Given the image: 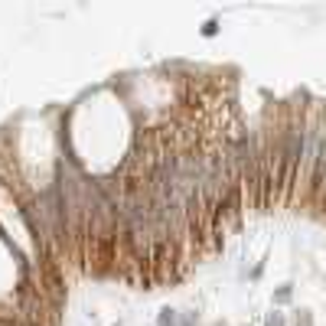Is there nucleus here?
<instances>
[{
  "label": "nucleus",
  "instance_id": "obj_3",
  "mask_svg": "<svg viewBox=\"0 0 326 326\" xmlns=\"http://www.w3.org/2000/svg\"><path fill=\"white\" fill-rule=\"evenodd\" d=\"M196 323V313H180V326H192Z\"/></svg>",
  "mask_w": 326,
  "mask_h": 326
},
{
  "label": "nucleus",
  "instance_id": "obj_2",
  "mask_svg": "<svg viewBox=\"0 0 326 326\" xmlns=\"http://www.w3.org/2000/svg\"><path fill=\"white\" fill-rule=\"evenodd\" d=\"M219 33V20H206V26H202V36H215Z\"/></svg>",
  "mask_w": 326,
  "mask_h": 326
},
{
  "label": "nucleus",
  "instance_id": "obj_1",
  "mask_svg": "<svg viewBox=\"0 0 326 326\" xmlns=\"http://www.w3.org/2000/svg\"><path fill=\"white\" fill-rule=\"evenodd\" d=\"M157 326H180V313L170 310V307H163L160 316H157Z\"/></svg>",
  "mask_w": 326,
  "mask_h": 326
},
{
  "label": "nucleus",
  "instance_id": "obj_4",
  "mask_svg": "<svg viewBox=\"0 0 326 326\" xmlns=\"http://www.w3.org/2000/svg\"><path fill=\"white\" fill-rule=\"evenodd\" d=\"M277 300H280V303L290 300V287H280V290H277Z\"/></svg>",
  "mask_w": 326,
  "mask_h": 326
},
{
  "label": "nucleus",
  "instance_id": "obj_5",
  "mask_svg": "<svg viewBox=\"0 0 326 326\" xmlns=\"http://www.w3.org/2000/svg\"><path fill=\"white\" fill-rule=\"evenodd\" d=\"M268 326H284V320H280L277 313H271V316H268Z\"/></svg>",
  "mask_w": 326,
  "mask_h": 326
}]
</instances>
